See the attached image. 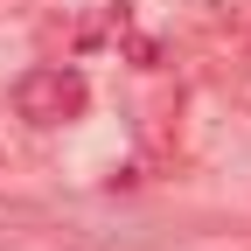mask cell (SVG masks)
Segmentation results:
<instances>
[{
  "instance_id": "6da1fadb",
  "label": "cell",
  "mask_w": 251,
  "mask_h": 251,
  "mask_svg": "<svg viewBox=\"0 0 251 251\" xmlns=\"http://www.w3.org/2000/svg\"><path fill=\"white\" fill-rule=\"evenodd\" d=\"M14 105H21L28 126H70V119H84V105H91V84L70 70V63H49V70H28V77L14 84Z\"/></svg>"
}]
</instances>
